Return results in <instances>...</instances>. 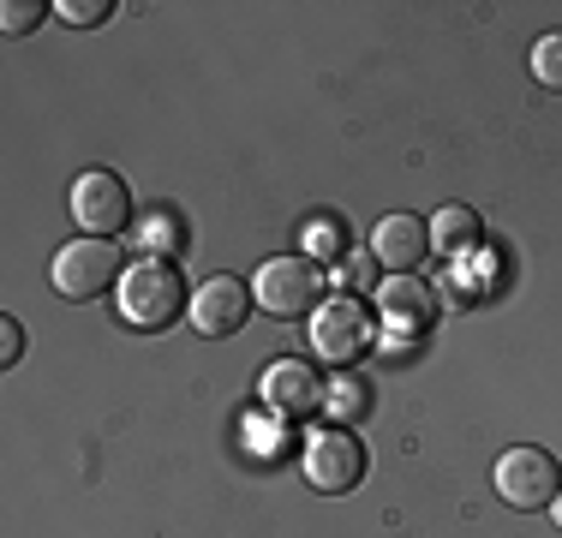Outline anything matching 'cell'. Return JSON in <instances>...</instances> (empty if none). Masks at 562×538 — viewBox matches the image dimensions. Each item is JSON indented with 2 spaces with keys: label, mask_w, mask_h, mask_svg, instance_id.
<instances>
[{
  "label": "cell",
  "mask_w": 562,
  "mask_h": 538,
  "mask_svg": "<svg viewBox=\"0 0 562 538\" xmlns=\"http://www.w3.org/2000/svg\"><path fill=\"white\" fill-rule=\"evenodd\" d=\"M114 312H120V323H126V329L162 335V329H173V323H180V312H192V293H186L180 269H173L168 258H144V264H132L126 276H120Z\"/></svg>",
  "instance_id": "1"
},
{
  "label": "cell",
  "mask_w": 562,
  "mask_h": 538,
  "mask_svg": "<svg viewBox=\"0 0 562 538\" xmlns=\"http://www.w3.org/2000/svg\"><path fill=\"white\" fill-rule=\"evenodd\" d=\"M251 300L270 317H312L317 300H324V269H317V258H305V251H281V258H270L258 269Z\"/></svg>",
  "instance_id": "2"
},
{
  "label": "cell",
  "mask_w": 562,
  "mask_h": 538,
  "mask_svg": "<svg viewBox=\"0 0 562 538\" xmlns=\"http://www.w3.org/2000/svg\"><path fill=\"white\" fill-rule=\"evenodd\" d=\"M120 246L114 239H72V246H60L55 251V293L60 300H72V305H85V300H102L109 288H120Z\"/></svg>",
  "instance_id": "3"
},
{
  "label": "cell",
  "mask_w": 562,
  "mask_h": 538,
  "mask_svg": "<svg viewBox=\"0 0 562 538\" xmlns=\"http://www.w3.org/2000/svg\"><path fill=\"white\" fill-rule=\"evenodd\" d=\"M366 467H371V455L347 425H324V430L305 437V479H312L324 496L359 491V484H366Z\"/></svg>",
  "instance_id": "4"
},
{
  "label": "cell",
  "mask_w": 562,
  "mask_h": 538,
  "mask_svg": "<svg viewBox=\"0 0 562 538\" xmlns=\"http://www.w3.org/2000/svg\"><path fill=\"white\" fill-rule=\"evenodd\" d=\"M497 496L508 508H551L562 496V461L539 442H515L497 461Z\"/></svg>",
  "instance_id": "5"
},
{
  "label": "cell",
  "mask_w": 562,
  "mask_h": 538,
  "mask_svg": "<svg viewBox=\"0 0 562 538\" xmlns=\"http://www.w3.org/2000/svg\"><path fill=\"white\" fill-rule=\"evenodd\" d=\"M72 215L90 239H114L132 227V192L114 168H85L72 180Z\"/></svg>",
  "instance_id": "6"
},
{
  "label": "cell",
  "mask_w": 562,
  "mask_h": 538,
  "mask_svg": "<svg viewBox=\"0 0 562 538\" xmlns=\"http://www.w3.org/2000/svg\"><path fill=\"white\" fill-rule=\"evenodd\" d=\"M324 377H317L312 359H276V366H263L258 377V395L263 407L276 413V419H305V413L324 407Z\"/></svg>",
  "instance_id": "7"
},
{
  "label": "cell",
  "mask_w": 562,
  "mask_h": 538,
  "mask_svg": "<svg viewBox=\"0 0 562 538\" xmlns=\"http://www.w3.org/2000/svg\"><path fill=\"white\" fill-rule=\"evenodd\" d=\"M366 335H371V312H366V300H353V293H336V300H324L312 312V347L324 359H353L359 347H366Z\"/></svg>",
  "instance_id": "8"
},
{
  "label": "cell",
  "mask_w": 562,
  "mask_h": 538,
  "mask_svg": "<svg viewBox=\"0 0 562 538\" xmlns=\"http://www.w3.org/2000/svg\"><path fill=\"white\" fill-rule=\"evenodd\" d=\"M371 258L383 269H395V276H419V264L431 258V227L407 210L383 215V222L371 227Z\"/></svg>",
  "instance_id": "9"
},
{
  "label": "cell",
  "mask_w": 562,
  "mask_h": 538,
  "mask_svg": "<svg viewBox=\"0 0 562 538\" xmlns=\"http://www.w3.org/2000/svg\"><path fill=\"white\" fill-rule=\"evenodd\" d=\"M251 288L246 281H234V276H210L204 288L192 293V323L204 335H239L246 329V317H251Z\"/></svg>",
  "instance_id": "10"
},
{
  "label": "cell",
  "mask_w": 562,
  "mask_h": 538,
  "mask_svg": "<svg viewBox=\"0 0 562 538\" xmlns=\"http://www.w3.org/2000/svg\"><path fill=\"white\" fill-rule=\"evenodd\" d=\"M378 312L395 335H419V329H431V317H437V293L425 288L419 276H390L378 288Z\"/></svg>",
  "instance_id": "11"
},
{
  "label": "cell",
  "mask_w": 562,
  "mask_h": 538,
  "mask_svg": "<svg viewBox=\"0 0 562 538\" xmlns=\"http://www.w3.org/2000/svg\"><path fill=\"white\" fill-rule=\"evenodd\" d=\"M431 251H443L449 264H467L485 251V222H479V210L467 204H443L431 222Z\"/></svg>",
  "instance_id": "12"
},
{
  "label": "cell",
  "mask_w": 562,
  "mask_h": 538,
  "mask_svg": "<svg viewBox=\"0 0 562 538\" xmlns=\"http://www.w3.org/2000/svg\"><path fill=\"white\" fill-rule=\"evenodd\" d=\"M324 413H329L336 425H347V430H353V425L371 413V383H366L359 371H341V377H329V389H324Z\"/></svg>",
  "instance_id": "13"
},
{
  "label": "cell",
  "mask_w": 562,
  "mask_h": 538,
  "mask_svg": "<svg viewBox=\"0 0 562 538\" xmlns=\"http://www.w3.org/2000/svg\"><path fill=\"white\" fill-rule=\"evenodd\" d=\"M305 258H317V264L347 258V222H341V215H324V222H312V234H305Z\"/></svg>",
  "instance_id": "14"
},
{
  "label": "cell",
  "mask_w": 562,
  "mask_h": 538,
  "mask_svg": "<svg viewBox=\"0 0 562 538\" xmlns=\"http://www.w3.org/2000/svg\"><path fill=\"white\" fill-rule=\"evenodd\" d=\"M532 78H539L544 90H562V31L532 43Z\"/></svg>",
  "instance_id": "15"
},
{
  "label": "cell",
  "mask_w": 562,
  "mask_h": 538,
  "mask_svg": "<svg viewBox=\"0 0 562 538\" xmlns=\"http://www.w3.org/2000/svg\"><path fill=\"white\" fill-rule=\"evenodd\" d=\"M48 12H55V7H36V0H7V7H0V31H7V36H31Z\"/></svg>",
  "instance_id": "16"
},
{
  "label": "cell",
  "mask_w": 562,
  "mask_h": 538,
  "mask_svg": "<svg viewBox=\"0 0 562 538\" xmlns=\"http://www.w3.org/2000/svg\"><path fill=\"white\" fill-rule=\"evenodd\" d=\"M60 19L72 24V31H97V24H109V12H114V0H60Z\"/></svg>",
  "instance_id": "17"
},
{
  "label": "cell",
  "mask_w": 562,
  "mask_h": 538,
  "mask_svg": "<svg viewBox=\"0 0 562 538\" xmlns=\"http://www.w3.org/2000/svg\"><path fill=\"white\" fill-rule=\"evenodd\" d=\"M180 239H186V227H180V215H168V210L144 227V246L150 251H180Z\"/></svg>",
  "instance_id": "18"
},
{
  "label": "cell",
  "mask_w": 562,
  "mask_h": 538,
  "mask_svg": "<svg viewBox=\"0 0 562 538\" xmlns=\"http://www.w3.org/2000/svg\"><path fill=\"white\" fill-rule=\"evenodd\" d=\"M24 359V329L19 317H0V366H19Z\"/></svg>",
  "instance_id": "19"
},
{
  "label": "cell",
  "mask_w": 562,
  "mask_h": 538,
  "mask_svg": "<svg viewBox=\"0 0 562 538\" xmlns=\"http://www.w3.org/2000/svg\"><path fill=\"white\" fill-rule=\"evenodd\" d=\"M371 264H378V258H371ZM371 264L353 258V264H347V281H353V288H366V281H371Z\"/></svg>",
  "instance_id": "20"
},
{
  "label": "cell",
  "mask_w": 562,
  "mask_h": 538,
  "mask_svg": "<svg viewBox=\"0 0 562 538\" xmlns=\"http://www.w3.org/2000/svg\"><path fill=\"white\" fill-rule=\"evenodd\" d=\"M551 515H557V527H562V496H557V503H551Z\"/></svg>",
  "instance_id": "21"
}]
</instances>
